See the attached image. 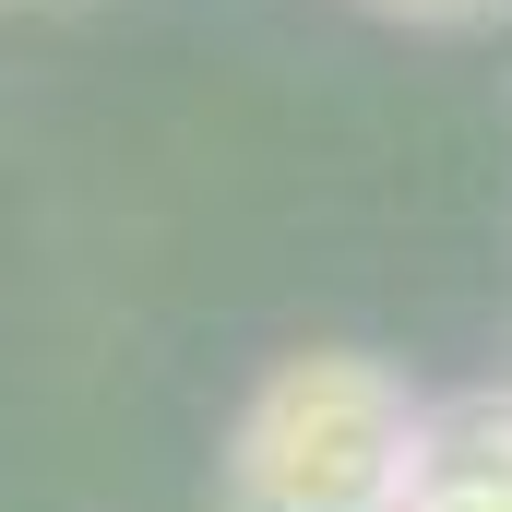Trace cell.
Wrapping results in <instances>:
<instances>
[{
    "label": "cell",
    "instance_id": "1",
    "mask_svg": "<svg viewBox=\"0 0 512 512\" xmlns=\"http://www.w3.org/2000/svg\"><path fill=\"white\" fill-rule=\"evenodd\" d=\"M417 453V393L405 370L358 346L274 358L227 441V512H393Z\"/></svg>",
    "mask_w": 512,
    "mask_h": 512
},
{
    "label": "cell",
    "instance_id": "2",
    "mask_svg": "<svg viewBox=\"0 0 512 512\" xmlns=\"http://www.w3.org/2000/svg\"><path fill=\"white\" fill-rule=\"evenodd\" d=\"M393 512H512V405L501 393H465V405L417 417Z\"/></svg>",
    "mask_w": 512,
    "mask_h": 512
},
{
    "label": "cell",
    "instance_id": "3",
    "mask_svg": "<svg viewBox=\"0 0 512 512\" xmlns=\"http://www.w3.org/2000/svg\"><path fill=\"white\" fill-rule=\"evenodd\" d=\"M405 12H477V0H405Z\"/></svg>",
    "mask_w": 512,
    "mask_h": 512
}]
</instances>
